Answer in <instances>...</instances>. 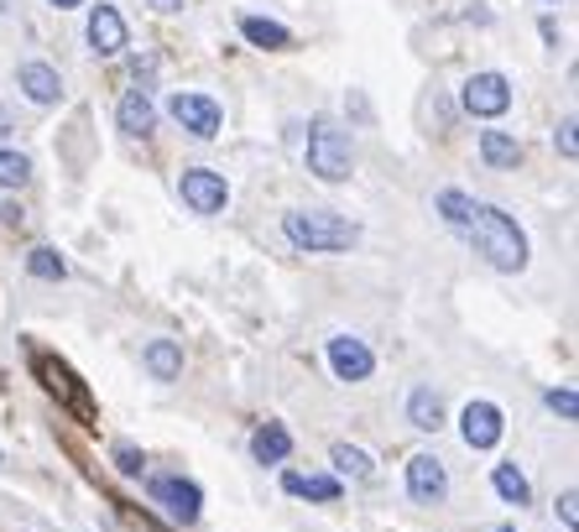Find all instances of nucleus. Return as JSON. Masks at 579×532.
I'll return each instance as SVG.
<instances>
[{"label":"nucleus","instance_id":"nucleus-1","mask_svg":"<svg viewBox=\"0 0 579 532\" xmlns=\"http://www.w3.org/2000/svg\"><path fill=\"white\" fill-rule=\"evenodd\" d=\"M434 204H438V215H444V225H455L465 241H475V251L496 271H522L528 266V235H522V225L507 209L481 204V198L459 194V189H444Z\"/></svg>","mask_w":579,"mask_h":532},{"label":"nucleus","instance_id":"nucleus-2","mask_svg":"<svg viewBox=\"0 0 579 532\" xmlns=\"http://www.w3.org/2000/svg\"><path fill=\"white\" fill-rule=\"evenodd\" d=\"M282 230L298 251H318V256H335V251H350L361 241V225L355 219L335 215V209H288L282 215Z\"/></svg>","mask_w":579,"mask_h":532},{"label":"nucleus","instance_id":"nucleus-3","mask_svg":"<svg viewBox=\"0 0 579 532\" xmlns=\"http://www.w3.org/2000/svg\"><path fill=\"white\" fill-rule=\"evenodd\" d=\"M350 162H355L350 136L335 121H314V131H309V172H314L318 183H345Z\"/></svg>","mask_w":579,"mask_h":532},{"label":"nucleus","instance_id":"nucleus-4","mask_svg":"<svg viewBox=\"0 0 579 532\" xmlns=\"http://www.w3.org/2000/svg\"><path fill=\"white\" fill-rule=\"evenodd\" d=\"M459 99H465V110H470V116L496 121V116H507V110H511V84L502 78V73H475V78H465Z\"/></svg>","mask_w":579,"mask_h":532},{"label":"nucleus","instance_id":"nucleus-5","mask_svg":"<svg viewBox=\"0 0 579 532\" xmlns=\"http://www.w3.org/2000/svg\"><path fill=\"white\" fill-rule=\"evenodd\" d=\"M178 194H183V204H189L193 215H219V209L230 204L225 178H219V172H209V168H189V172H183Z\"/></svg>","mask_w":579,"mask_h":532},{"label":"nucleus","instance_id":"nucleus-6","mask_svg":"<svg viewBox=\"0 0 579 532\" xmlns=\"http://www.w3.org/2000/svg\"><path fill=\"white\" fill-rule=\"evenodd\" d=\"M172 121L183 125L189 136H198V142H209V136H219V105L209 95H172Z\"/></svg>","mask_w":579,"mask_h":532},{"label":"nucleus","instance_id":"nucleus-7","mask_svg":"<svg viewBox=\"0 0 579 532\" xmlns=\"http://www.w3.org/2000/svg\"><path fill=\"white\" fill-rule=\"evenodd\" d=\"M502 408L496 402H470V408L459 412V434H465V444L470 449H496L502 444Z\"/></svg>","mask_w":579,"mask_h":532},{"label":"nucleus","instance_id":"nucleus-8","mask_svg":"<svg viewBox=\"0 0 579 532\" xmlns=\"http://www.w3.org/2000/svg\"><path fill=\"white\" fill-rule=\"evenodd\" d=\"M37 376H43V387H48L52 397L63 402V408L79 412V418H89V412H95V408H89V391L73 382V371L63 361H52V355H37Z\"/></svg>","mask_w":579,"mask_h":532},{"label":"nucleus","instance_id":"nucleus-9","mask_svg":"<svg viewBox=\"0 0 579 532\" xmlns=\"http://www.w3.org/2000/svg\"><path fill=\"white\" fill-rule=\"evenodd\" d=\"M152 501H162V507H168V517H178V522H198V511H204L198 485L178 481V475H157V481H152Z\"/></svg>","mask_w":579,"mask_h":532},{"label":"nucleus","instance_id":"nucleus-10","mask_svg":"<svg viewBox=\"0 0 579 532\" xmlns=\"http://www.w3.org/2000/svg\"><path fill=\"white\" fill-rule=\"evenodd\" d=\"M408 496L423 501V507H434V501L449 496V475H444V464L434 455H412L408 460Z\"/></svg>","mask_w":579,"mask_h":532},{"label":"nucleus","instance_id":"nucleus-11","mask_svg":"<svg viewBox=\"0 0 579 532\" xmlns=\"http://www.w3.org/2000/svg\"><path fill=\"white\" fill-rule=\"evenodd\" d=\"M329 365H335L339 382H365V376L376 371V355H371L355 335H335L329 339Z\"/></svg>","mask_w":579,"mask_h":532},{"label":"nucleus","instance_id":"nucleus-12","mask_svg":"<svg viewBox=\"0 0 579 532\" xmlns=\"http://www.w3.org/2000/svg\"><path fill=\"white\" fill-rule=\"evenodd\" d=\"M89 48H95L99 58H116V52L125 48V22L116 5H95V11H89Z\"/></svg>","mask_w":579,"mask_h":532},{"label":"nucleus","instance_id":"nucleus-13","mask_svg":"<svg viewBox=\"0 0 579 532\" xmlns=\"http://www.w3.org/2000/svg\"><path fill=\"white\" fill-rule=\"evenodd\" d=\"M16 84H22V95L32 99V105H58V95H63V78H58V69H48V63H22V69H16Z\"/></svg>","mask_w":579,"mask_h":532},{"label":"nucleus","instance_id":"nucleus-14","mask_svg":"<svg viewBox=\"0 0 579 532\" xmlns=\"http://www.w3.org/2000/svg\"><path fill=\"white\" fill-rule=\"evenodd\" d=\"M116 121H121L131 136H152V125H157V105L146 99V89H131V95H121V105H116Z\"/></svg>","mask_w":579,"mask_h":532},{"label":"nucleus","instance_id":"nucleus-15","mask_svg":"<svg viewBox=\"0 0 579 532\" xmlns=\"http://www.w3.org/2000/svg\"><path fill=\"white\" fill-rule=\"evenodd\" d=\"M251 455H256L262 464H282L292 455V434L282 428V423H262L256 438H251Z\"/></svg>","mask_w":579,"mask_h":532},{"label":"nucleus","instance_id":"nucleus-16","mask_svg":"<svg viewBox=\"0 0 579 532\" xmlns=\"http://www.w3.org/2000/svg\"><path fill=\"white\" fill-rule=\"evenodd\" d=\"M408 418H412V428H423V434H438L444 428V402H438V391L434 387H418L408 397Z\"/></svg>","mask_w":579,"mask_h":532},{"label":"nucleus","instance_id":"nucleus-17","mask_svg":"<svg viewBox=\"0 0 579 532\" xmlns=\"http://www.w3.org/2000/svg\"><path fill=\"white\" fill-rule=\"evenodd\" d=\"M146 371H152L157 382L183 376V350H178L172 339H152V344H146Z\"/></svg>","mask_w":579,"mask_h":532},{"label":"nucleus","instance_id":"nucleus-18","mask_svg":"<svg viewBox=\"0 0 579 532\" xmlns=\"http://www.w3.org/2000/svg\"><path fill=\"white\" fill-rule=\"evenodd\" d=\"M241 32H245V43H256V48H266V52H282L292 43L288 26H282V22H266V16H245Z\"/></svg>","mask_w":579,"mask_h":532},{"label":"nucleus","instance_id":"nucleus-19","mask_svg":"<svg viewBox=\"0 0 579 532\" xmlns=\"http://www.w3.org/2000/svg\"><path fill=\"white\" fill-rule=\"evenodd\" d=\"M481 157H485V168H517V162H522V146L511 142L507 131H485L481 136Z\"/></svg>","mask_w":579,"mask_h":532},{"label":"nucleus","instance_id":"nucleus-20","mask_svg":"<svg viewBox=\"0 0 579 532\" xmlns=\"http://www.w3.org/2000/svg\"><path fill=\"white\" fill-rule=\"evenodd\" d=\"M491 485H496V496L507 501V507H528V475L517 470V464H496V475H491Z\"/></svg>","mask_w":579,"mask_h":532},{"label":"nucleus","instance_id":"nucleus-21","mask_svg":"<svg viewBox=\"0 0 579 532\" xmlns=\"http://www.w3.org/2000/svg\"><path fill=\"white\" fill-rule=\"evenodd\" d=\"M329 460H335V470H339V475H350V481H371V470H376L371 455L355 449V444H335V449H329Z\"/></svg>","mask_w":579,"mask_h":532},{"label":"nucleus","instance_id":"nucleus-22","mask_svg":"<svg viewBox=\"0 0 579 532\" xmlns=\"http://www.w3.org/2000/svg\"><path fill=\"white\" fill-rule=\"evenodd\" d=\"M282 491L314 496V501H339V481H324V475H282Z\"/></svg>","mask_w":579,"mask_h":532},{"label":"nucleus","instance_id":"nucleus-23","mask_svg":"<svg viewBox=\"0 0 579 532\" xmlns=\"http://www.w3.org/2000/svg\"><path fill=\"white\" fill-rule=\"evenodd\" d=\"M26 178H32V162H26L22 152H5L0 146V189H22Z\"/></svg>","mask_w":579,"mask_h":532},{"label":"nucleus","instance_id":"nucleus-24","mask_svg":"<svg viewBox=\"0 0 579 532\" xmlns=\"http://www.w3.org/2000/svg\"><path fill=\"white\" fill-rule=\"evenodd\" d=\"M26 271L43 277V282H63V277H69L63 256H52V251H32V256H26Z\"/></svg>","mask_w":579,"mask_h":532},{"label":"nucleus","instance_id":"nucleus-25","mask_svg":"<svg viewBox=\"0 0 579 532\" xmlns=\"http://www.w3.org/2000/svg\"><path fill=\"white\" fill-rule=\"evenodd\" d=\"M548 408H554L558 412V418H579V397H575V391H569V387H564V391H548Z\"/></svg>","mask_w":579,"mask_h":532},{"label":"nucleus","instance_id":"nucleus-26","mask_svg":"<svg viewBox=\"0 0 579 532\" xmlns=\"http://www.w3.org/2000/svg\"><path fill=\"white\" fill-rule=\"evenodd\" d=\"M554 142H558V152H564V157H569V162H575V157H579V142H575V121H564V125H558V136H554Z\"/></svg>","mask_w":579,"mask_h":532},{"label":"nucleus","instance_id":"nucleus-27","mask_svg":"<svg viewBox=\"0 0 579 532\" xmlns=\"http://www.w3.org/2000/svg\"><path fill=\"white\" fill-rule=\"evenodd\" d=\"M116 464H121V475H142V455H136L131 444H121V449H116Z\"/></svg>","mask_w":579,"mask_h":532},{"label":"nucleus","instance_id":"nucleus-28","mask_svg":"<svg viewBox=\"0 0 579 532\" xmlns=\"http://www.w3.org/2000/svg\"><path fill=\"white\" fill-rule=\"evenodd\" d=\"M579 496L575 491H564V496H558V517H564V528H579V507H575Z\"/></svg>","mask_w":579,"mask_h":532},{"label":"nucleus","instance_id":"nucleus-29","mask_svg":"<svg viewBox=\"0 0 579 532\" xmlns=\"http://www.w3.org/2000/svg\"><path fill=\"white\" fill-rule=\"evenodd\" d=\"M152 5H157V11H178L183 0H152Z\"/></svg>","mask_w":579,"mask_h":532},{"label":"nucleus","instance_id":"nucleus-30","mask_svg":"<svg viewBox=\"0 0 579 532\" xmlns=\"http://www.w3.org/2000/svg\"><path fill=\"white\" fill-rule=\"evenodd\" d=\"M52 5H58V11H73V5H84V0H52Z\"/></svg>","mask_w":579,"mask_h":532},{"label":"nucleus","instance_id":"nucleus-31","mask_svg":"<svg viewBox=\"0 0 579 532\" xmlns=\"http://www.w3.org/2000/svg\"><path fill=\"white\" fill-rule=\"evenodd\" d=\"M5 131H11V116H5V105H0V136H5Z\"/></svg>","mask_w":579,"mask_h":532},{"label":"nucleus","instance_id":"nucleus-32","mask_svg":"<svg viewBox=\"0 0 579 532\" xmlns=\"http://www.w3.org/2000/svg\"><path fill=\"white\" fill-rule=\"evenodd\" d=\"M502 532H511V528H502Z\"/></svg>","mask_w":579,"mask_h":532}]
</instances>
